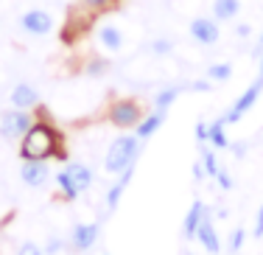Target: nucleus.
<instances>
[{
	"label": "nucleus",
	"mask_w": 263,
	"mask_h": 255,
	"mask_svg": "<svg viewBox=\"0 0 263 255\" xmlns=\"http://www.w3.org/2000/svg\"><path fill=\"white\" fill-rule=\"evenodd\" d=\"M20 177L26 185H31V188H42V185L48 183V177H51V171H48L45 160H26L23 169H20Z\"/></svg>",
	"instance_id": "obj_5"
},
{
	"label": "nucleus",
	"mask_w": 263,
	"mask_h": 255,
	"mask_svg": "<svg viewBox=\"0 0 263 255\" xmlns=\"http://www.w3.org/2000/svg\"><path fill=\"white\" fill-rule=\"evenodd\" d=\"M204 174H208V171H204L202 163H193V177H196V179H204Z\"/></svg>",
	"instance_id": "obj_31"
},
{
	"label": "nucleus",
	"mask_w": 263,
	"mask_h": 255,
	"mask_svg": "<svg viewBox=\"0 0 263 255\" xmlns=\"http://www.w3.org/2000/svg\"><path fill=\"white\" fill-rule=\"evenodd\" d=\"M260 76H263V59H260Z\"/></svg>",
	"instance_id": "obj_34"
},
{
	"label": "nucleus",
	"mask_w": 263,
	"mask_h": 255,
	"mask_svg": "<svg viewBox=\"0 0 263 255\" xmlns=\"http://www.w3.org/2000/svg\"><path fill=\"white\" fill-rule=\"evenodd\" d=\"M196 239H199V244H202V247H204V250H208L210 255H218V250H221V244H218V235H216V230H213V222H210L208 208L202 210V216H199Z\"/></svg>",
	"instance_id": "obj_7"
},
{
	"label": "nucleus",
	"mask_w": 263,
	"mask_h": 255,
	"mask_svg": "<svg viewBox=\"0 0 263 255\" xmlns=\"http://www.w3.org/2000/svg\"><path fill=\"white\" fill-rule=\"evenodd\" d=\"M196 140H199V143H208V140H210V129H208V123H202V121L196 123Z\"/></svg>",
	"instance_id": "obj_24"
},
{
	"label": "nucleus",
	"mask_w": 263,
	"mask_h": 255,
	"mask_svg": "<svg viewBox=\"0 0 263 255\" xmlns=\"http://www.w3.org/2000/svg\"><path fill=\"white\" fill-rule=\"evenodd\" d=\"M168 51H171V42H168V40H157V42H154V53H168Z\"/></svg>",
	"instance_id": "obj_29"
},
{
	"label": "nucleus",
	"mask_w": 263,
	"mask_h": 255,
	"mask_svg": "<svg viewBox=\"0 0 263 255\" xmlns=\"http://www.w3.org/2000/svg\"><path fill=\"white\" fill-rule=\"evenodd\" d=\"M17 255H45V252H42L36 244H31V241H26V244H23L20 250H17Z\"/></svg>",
	"instance_id": "obj_25"
},
{
	"label": "nucleus",
	"mask_w": 263,
	"mask_h": 255,
	"mask_svg": "<svg viewBox=\"0 0 263 255\" xmlns=\"http://www.w3.org/2000/svg\"><path fill=\"white\" fill-rule=\"evenodd\" d=\"M132 177H135V163H132L129 169L121 171V179H118V183L109 188V194H106V208H109V210L118 208V202H121V196H123V191H126V185L132 183Z\"/></svg>",
	"instance_id": "obj_12"
},
{
	"label": "nucleus",
	"mask_w": 263,
	"mask_h": 255,
	"mask_svg": "<svg viewBox=\"0 0 263 255\" xmlns=\"http://www.w3.org/2000/svg\"><path fill=\"white\" fill-rule=\"evenodd\" d=\"M241 241H243V230H235V233H233V241H230V250L238 252V250H241Z\"/></svg>",
	"instance_id": "obj_26"
},
{
	"label": "nucleus",
	"mask_w": 263,
	"mask_h": 255,
	"mask_svg": "<svg viewBox=\"0 0 263 255\" xmlns=\"http://www.w3.org/2000/svg\"><path fill=\"white\" fill-rule=\"evenodd\" d=\"M34 126V118H31L26 110H11V113L0 115V135L6 140H17Z\"/></svg>",
	"instance_id": "obj_3"
},
{
	"label": "nucleus",
	"mask_w": 263,
	"mask_h": 255,
	"mask_svg": "<svg viewBox=\"0 0 263 255\" xmlns=\"http://www.w3.org/2000/svg\"><path fill=\"white\" fill-rule=\"evenodd\" d=\"M224 123H227V121H224V118H218V121H213L210 123V146L213 149H227L230 146V140H227V135H224Z\"/></svg>",
	"instance_id": "obj_16"
},
{
	"label": "nucleus",
	"mask_w": 263,
	"mask_h": 255,
	"mask_svg": "<svg viewBox=\"0 0 263 255\" xmlns=\"http://www.w3.org/2000/svg\"><path fill=\"white\" fill-rule=\"evenodd\" d=\"M216 179H218V185H221V188H233V179H230V174H227V171H218V174H216Z\"/></svg>",
	"instance_id": "obj_28"
},
{
	"label": "nucleus",
	"mask_w": 263,
	"mask_h": 255,
	"mask_svg": "<svg viewBox=\"0 0 263 255\" xmlns=\"http://www.w3.org/2000/svg\"><path fill=\"white\" fill-rule=\"evenodd\" d=\"M255 239H263V208L258 210V222H255Z\"/></svg>",
	"instance_id": "obj_30"
},
{
	"label": "nucleus",
	"mask_w": 263,
	"mask_h": 255,
	"mask_svg": "<svg viewBox=\"0 0 263 255\" xmlns=\"http://www.w3.org/2000/svg\"><path fill=\"white\" fill-rule=\"evenodd\" d=\"M179 87H168V90H162L157 98H154V110H157V113H165L168 107H171L174 101H177V96H179Z\"/></svg>",
	"instance_id": "obj_19"
},
{
	"label": "nucleus",
	"mask_w": 263,
	"mask_h": 255,
	"mask_svg": "<svg viewBox=\"0 0 263 255\" xmlns=\"http://www.w3.org/2000/svg\"><path fill=\"white\" fill-rule=\"evenodd\" d=\"M65 174L70 177V183L76 185L79 194H84V191L92 185V171L87 169V166H81V163H70V166L65 169Z\"/></svg>",
	"instance_id": "obj_13"
},
{
	"label": "nucleus",
	"mask_w": 263,
	"mask_h": 255,
	"mask_svg": "<svg viewBox=\"0 0 263 255\" xmlns=\"http://www.w3.org/2000/svg\"><path fill=\"white\" fill-rule=\"evenodd\" d=\"M56 183H59V188H62V194H65V199H76V196H79L76 185L70 183V177H67L65 171H59V174H56Z\"/></svg>",
	"instance_id": "obj_21"
},
{
	"label": "nucleus",
	"mask_w": 263,
	"mask_h": 255,
	"mask_svg": "<svg viewBox=\"0 0 263 255\" xmlns=\"http://www.w3.org/2000/svg\"><path fill=\"white\" fill-rule=\"evenodd\" d=\"M20 26L26 28L28 34H48V31L53 28V20H51V14H48V11L31 9V11H26V14L20 17Z\"/></svg>",
	"instance_id": "obj_8"
},
{
	"label": "nucleus",
	"mask_w": 263,
	"mask_h": 255,
	"mask_svg": "<svg viewBox=\"0 0 263 255\" xmlns=\"http://www.w3.org/2000/svg\"><path fill=\"white\" fill-rule=\"evenodd\" d=\"M81 3H84L87 9H106V6L112 3V0H81Z\"/></svg>",
	"instance_id": "obj_27"
},
{
	"label": "nucleus",
	"mask_w": 263,
	"mask_h": 255,
	"mask_svg": "<svg viewBox=\"0 0 263 255\" xmlns=\"http://www.w3.org/2000/svg\"><path fill=\"white\" fill-rule=\"evenodd\" d=\"M137 154H140V138L137 135H123L109 146L104 160V169L109 174H121L123 169H129L132 163H137Z\"/></svg>",
	"instance_id": "obj_2"
},
{
	"label": "nucleus",
	"mask_w": 263,
	"mask_h": 255,
	"mask_svg": "<svg viewBox=\"0 0 263 255\" xmlns=\"http://www.w3.org/2000/svg\"><path fill=\"white\" fill-rule=\"evenodd\" d=\"M260 90H263V76L258 79V82H255L252 87H249V90L247 93H243V96L241 98H238V101L233 104V110H230V113L227 115H224V121H227V123H235V121H241V115L243 113H247V110L249 107H252V104L255 101H258V96H260Z\"/></svg>",
	"instance_id": "obj_6"
},
{
	"label": "nucleus",
	"mask_w": 263,
	"mask_h": 255,
	"mask_svg": "<svg viewBox=\"0 0 263 255\" xmlns=\"http://www.w3.org/2000/svg\"><path fill=\"white\" fill-rule=\"evenodd\" d=\"M109 121L115 123V126L121 129H135L137 123H140V107H137L135 101H118L115 107L109 110Z\"/></svg>",
	"instance_id": "obj_4"
},
{
	"label": "nucleus",
	"mask_w": 263,
	"mask_h": 255,
	"mask_svg": "<svg viewBox=\"0 0 263 255\" xmlns=\"http://www.w3.org/2000/svg\"><path fill=\"white\" fill-rule=\"evenodd\" d=\"M216 17L218 20H233V17L238 14V9H241V3L238 0H216Z\"/></svg>",
	"instance_id": "obj_17"
},
{
	"label": "nucleus",
	"mask_w": 263,
	"mask_h": 255,
	"mask_svg": "<svg viewBox=\"0 0 263 255\" xmlns=\"http://www.w3.org/2000/svg\"><path fill=\"white\" fill-rule=\"evenodd\" d=\"M162 121H165V113H157V110H154V113L148 115L146 121H140V123L135 126V135H137L140 140L152 138V135H154V132H157V129L162 126Z\"/></svg>",
	"instance_id": "obj_14"
},
{
	"label": "nucleus",
	"mask_w": 263,
	"mask_h": 255,
	"mask_svg": "<svg viewBox=\"0 0 263 255\" xmlns=\"http://www.w3.org/2000/svg\"><path fill=\"white\" fill-rule=\"evenodd\" d=\"M11 104H14V110L36 107V104H40V93H36L31 84H17L14 90H11Z\"/></svg>",
	"instance_id": "obj_11"
},
{
	"label": "nucleus",
	"mask_w": 263,
	"mask_h": 255,
	"mask_svg": "<svg viewBox=\"0 0 263 255\" xmlns=\"http://www.w3.org/2000/svg\"><path fill=\"white\" fill-rule=\"evenodd\" d=\"M208 87H210L208 82H196V84H193V90H208Z\"/></svg>",
	"instance_id": "obj_33"
},
{
	"label": "nucleus",
	"mask_w": 263,
	"mask_h": 255,
	"mask_svg": "<svg viewBox=\"0 0 263 255\" xmlns=\"http://www.w3.org/2000/svg\"><path fill=\"white\" fill-rule=\"evenodd\" d=\"M238 37H249V26H238Z\"/></svg>",
	"instance_id": "obj_32"
},
{
	"label": "nucleus",
	"mask_w": 263,
	"mask_h": 255,
	"mask_svg": "<svg viewBox=\"0 0 263 255\" xmlns=\"http://www.w3.org/2000/svg\"><path fill=\"white\" fill-rule=\"evenodd\" d=\"M208 76L213 79V82H227V79L233 76V67L230 65H213L208 70Z\"/></svg>",
	"instance_id": "obj_22"
},
{
	"label": "nucleus",
	"mask_w": 263,
	"mask_h": 255,
	"mask_svg": "<svg viewBox=\"0 0 263 255\" xmlns=\"http://www.w3.org/2000/svg\"><path fill=\"white\" fill-rule=\"evenodd\" d=\"M199 149H202V166H204V171H208L210 177H216V174L221 171V169H218V160H216V154H213L210 149L204 146V143H199Z\"/></svg>",
	"instance_id": "obj_20"
},
{
	"label": "nucleus",
	"mask_w": 263,
	"mask_h": 255,
	"mask_svg": "<svg viewBox=\"0 0 263 255\" xmlns=\"http://www.w3.org/2000/svg\"><path fill=\"white\" fill-rule=\"evenodd\" d=\"M104 70H109V59H92L90 65H87V73H90V76H101Z\"/></svg>",
	"instance_id": "obj_23"
},
{
	"label": "nucleus",
	"mask_w": 263,
	"mask_h": 255,
	"mask_svg": "<svg viewBox=\"0 0 263 255\" xmlns=\"http://www.w3.org/2000/svg\"><path fill=\"white\" fill-rule=\"evenodd\" d=\"M101 42L109 51H121V45H123V37H121V31L118 28H112V26H104L101 28Z\"/></svg>",
	"instance_id": "obj_18"
},
{
	"label": "nucleus",
	"mask_w": 263,
	"mask_h": 255,
	"mask_svg": "<svg viewBox=\"0 0 263 255\" xmlns=\"http://www.w3.org/2000/svg\"><path fill=\"white\" fill-rule=\"evenodd\" d=\"M191 34L196 42H202V45H213V42L218 40V26L213 20H208V17H196V20L191 23Z\"/></svg>",
	"instance_id": "obj_9"
},
{
	"label": "nucleus",
	"mask_w": 263,
	"mask_h": 255,
	"mask_svg": "<svg viewBox=\"0 0 263 255\" xmlns=\"http://www.w3.org/2000/svg\"><path fill=\"white\" fill-rule=\"evenodd\" d=\"M59 143H62V138H59V132H56L51 123L36 121L34 126L23 135L20 154H23V160H48V157L65 160V152H62Z\"/></svg>",
	"instance_id": "obj_1"
},
{
	"label": "nucleus",
	"mask_w": 263,
	"mask_h": 255,
	"mask_svg": "<svg viewBox=\"0 0 263 255\" xmlns=\"http://www.w3.org/2000/svg\"><path fill=\"white\" fill-rule=\"evenodd\" d=\"M202 210H204V205L196 199V202L191 205V210H187V216H185V239H196V227H199Z\"/></svg>",
	"instance_id": "obj_15"
},
{
	"label": "nucleus",
	"mask_w": 263,
	"mask_h": 255,
	"mask_svg": "<svg viewBox=\"0 0 263 255\" xmlns=\"http://www.w3.org/2000/svg\"><path fill=\"white\" fill-rule=\"evenodd\" d=\"M96 241H98V225H76L73 227V235H70L73 250L87 252Z\"/></svg>",
	"instance_id": "obj_10"
}]
</instances>
